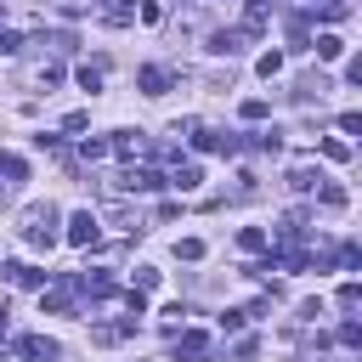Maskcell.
<instances>
[{"label":"cell","instance_id":"6da1fadb","mask_svg":"<svg viewBox=\"0 0 362 362\" xmlns=\"http://www.w3.org/2000/svg\"><path fill=\"white\" fill-rule=\"evenodd\" d=\"M28 243H34V249H51V243H57V209H51V204H34V209H28Z\"/></svg>","mask_w":362,"mask_h":362},{"label":"cell","instance_id":"7a4b0ae2","mask_svg":"<svg viewBox=\"0 0 362 362\" xmlns=\"http://www.w3.org/2000/svg\"><path fill=\"white\" fill-rule=\"evenodd\" d=\"M255 34H260V28H249V23H243V28H221V34H209V51H215V57H238Z\"/></svg>","mask_w":362,"mask_h":362},{"label":"cell","instance_id":"3957f363","mask_svg":"<svg viewBox=\"0 0 362 362\" xmlns=\"http://www.w3.org/2000/svg\"><path fill=\"white\" fill-rule=\"evenodd\" d=\"M96 238H102V221H96L90 209H79V215H68V243H74V249H90Z\"/></svg>","mask_w":362,"mask_h":362},{"label":"cell","instance_id":"277c9868","mask_svg":"<svg viewBox=\"0 0 362 362\" xmlns=\"http://www.w3.org/2000/svg\"><path fill=\"white\" fill-rule=\"evenodd\" d=\"M17 356H28V362H51V356H62V345L45 339V334H23V339H17Z\"/></svg>","mask_w":362,"mask_h":362},{"label":"cell","instance_id":"5b68a950","mask_svg":"<svg viewBox=\"0 0 362 362\" xmlns=\"http://www.w3.org/2000/svg\"><path fill=\"white\" fill-rule=\"evenodd\" d=\"M175 356L181 362H209V339L198 328H187V334H175Z\"/></svg>","mask_w":362,"mask_h":362},{"label":"cell","instance_id":"8992f818","mask_svg":"<svg viewBox=\"0 0 362 362\" xmlns=\"http://www.w3.org/2000/svg\"><path fill=\"white\" fill-rule=\"evenodd\" d=\"M130 334H136V317H124V322H96V328H90L96 345H119V339H130Z\"/></svg>","mask_w":362,"mask_h":362},{"label":"cell","instance_id":"52a82bcc","mask_svg":"<svg viewBox=\"0 0 362 362\" xmlns=\"http://www.w3.org/2000/svg\"><path fill=\"white\" fill-rule=\"evenodd\" d=\"M74 288H79V277H62L51 294H40V305H45V311H68V305H74Z\"/></svg>","mask_w":362,"mask_h":362},{"label":"cell","instance_id":"ba28073f","mask_svg":"<svg viewBox=\"0 0 362 362\" xmlns=\"http://www.w3.org/2000/svg\"><path fill=\"white\" fill-rule=\"evenodd\" d=\"M136 85H141L147 96H164V90H170V68H141V74H136Z\"/></svg>","mask_w":362,"mask_h":362},{"label":"cell","instance_id":"9c48e42d","mask_svg":"<svg viewBox=\"0 0 362 362\" xmlns=\"http://www.w3.org/2000/svg\"><path fill=\"white\" fill-rule=\"evenodd\" d=\"M198 181H204V170H198V164H175V175H164V187H181V192H192Z\"/></svg>","mask_w":362,"mask_h":362},{"label":"cell","instance_id":"30bf717a","mask_svg":"<svg viewBox=\"0 0 362 362\" xmlns=\"http://www.w3.org/2000/svg\"><path fill=\"white\" fill-rule=\"evenodd\" d=\"M6 277L23 283V288H45V272H40V266H6Z\"/></svg>","mask_w":362,"mask_h":362},{"label":"cell","instance_id":"8fae6325","mask_svg":"<svg viewBox=\"0 0 362 362\" xmlns=\"http://www.w3.org/2000/svg\"><path fill=\"white\" fill-rule=\"evenodd\" d=\"M317 57H322V62H339V57H345V40H339V34H322V40H317Z\"/></svg>","mask_w":362,"mask_h":362},{"label":"cell","instance_id":"7c38bea8","mask_svg":"<svg viewBox=\"0 0 362 362\" xmlns=\"http://www.w3.org/2000/svg\"><path fill=\"white\" fill-rule=\"evenodd\" d=\"M317 198H322L328 209H345V187H339V181H322V187H317Z\"/></svg>","mask_w":362,"mask_h":362},{"label":"cell","instance_id":"4fadbf2b","mask_svg":"<svg viewBox=\"0 0 362 362\" xmlns=\"http://www.w3.org/2000/svg\"><path fill=\"white\" fill-rule=\"evenodd\" d=\"M238 249L260 255V249H266V232H260V226H243V232H238Z\"/></svg>","mask_w":362,"mask_h":362},{"label":"cell","instance_id":"5bb4252c","mask_svg":"<svg viewBox=\"0 0 362 362\" xmlns=\"http://www.w3.org/2000/svg\"><path fill=\"white\" fill-rule=\"evenodd\" d=\"M79 85H85V90H102V68H96V62H79Z\"/></svg>","mask_w":362,"mask_h":362},{"label":"cell","instance_id":"9a60e30c","mask_svg":"<svg viewBox=\"0 0 362 362\" xmlns=\"http://www.w3.org/2000/svg\"><path fill=\"white\" fill-rule=\"evenodd\" d=\"M107 147H113V153H119V158H130V153H136V147H141V141H136V136H130V130H119V136H113V141H107Z\"/></svg>","mask_w":362,"mask_h":362},{"label":"cell","instance_id":"2e32d148","mask_svg":"<svg viewBox=\"0 0 362 362\" xmlns=\"http://www.w3.org/2000/svg\"><path fill=\"white\" fill-rule=\"evenodd\" d=\"M0 170H6V175H11V181H23V175H28V164H23V158H17V153H0Z\"/></svg>","mask_w":362,"mask_h":362},{"label":"cell","instance_id":"e0dca14e","mask_svg":"<svg viewBox=\"0 0 362 362\" xmlns=\"http://www.w3.org/2000/svg\"><path fill=\"white\" fill-rule=\"evenodd\" d=\"M317 181H322V175H311V170H294V175H288V187H294V192H311Z\"/></svg>","mask_w":362,"mask_h":362},{"label":"cell","instance_id":"ac0fdd59","mask_svg":"<svg viewBox=\"0 0 362 362\" xmlns=\"http://www.w3.org/2000/svg\"><path fill=\"white\" fill-rule=\"evenodd\" d=\"M175 255H181V260H204V243H198V238H181Z\"/></svg>","mask_w":362,"mask_h":362},{"label":"cell","instance_id":"d6986e66","mask_svg":"<svg viewBox=\"0 0 362 362\" xmlns=\"http://www.w3.org/2000/svg\"><path fill=\"white\" fill-rule=\"evenodd\" d=\"M147 288H158V272L153 266H136V294H147Z\"/></svg>","mask_w":362,"mask_h":362},{"label":"cell","instance_id":"ffe728a7","mask_svg":"<svg viewBox=\"0 0 362 362\" xmlns=\"http://www.w3.org/2000/svg\"><path fill=\"white\" fill-rule=\"evenodd\" d=\"M345 11H351V0H322V17H328V23H339Z\"/></svg>","mask_w":362,"mask_h":362},{"label":"cell","instance_id":"44dd1931","mask_svg":"<svg viewBox=\"0 0 362 362\" xmlns=\"http://www.w3.org/2000/svg\"><path fill=\"white\" fill-rule=\"evenodd\" d=\"M260 74H266V79H277V74H283V57H277V51H266V57H260Z\"/></svg>","mask_w":362,"mask_h":362},{"label":"cell","instance_id":"7402d4cb","mask_svg":"<svg viewBox=\"0 0 362 362\" xmlns=\"http://www.w3.org/2000/svg\"><path fill=\"white\" fill-rule=\"evenodd\" d=\"M322 153H328L334 164H345V158H351V141H322Z\"/></svg>","mask_w":362,"mask_h":362},{"label":"cell","instance_id":"603a6c76","mask_svg":"<svg viewBox=\"0 0 362 362\" xmlns=\"http://www.w3.org/2000/svg\"><path fill=\"white\" fill-rule=\"evenodd\" d=\"M243 322H249V311H226V317H221V328H226V334H238Z\"/></svg>","mask_w":362,"mask_h":362},{"label":"cell","instance_id":"cb8c5ba5","mask_svg":"<svg viewBox=\"0 0 362 362\" xmlns=\"http://www.w3.org/2000/svg\"><path fill=\"white\" fill-rule=\"evenodd\" d=\"M339 345H362V328L356 322H339Z\"/></svg>","mask_w":362,"mask_h":362},{"label":"cell","instance_id":"d4e9b609","mask_svg":"<svg viewBox=\"0 0 362 362\" xmlns=\"http://www.w3.org/2000/svg\"><path fill=\"white\" fill-rule=\"evenodd\" d=\"M17 45H23V40H17V34H11V28H0V57H11V51H17Z\"/></svg>","mask_w":362,"mask_h":362},{"label":"cell","instance_id":"484cf974","mask_svg":"<svg viewBox=\"0 0 362 362\" xmlns=\"http://www.w3.org/2000/svg\"><path fill=\"white\" fill-rule=\"evenodd\" d=\"M6 328H11V322H6V305H0V339H6Z\"/></svg>","mask_w":362,"mask_h":362}]
</instances>
